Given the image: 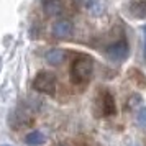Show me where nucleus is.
Wrapping results in <instances>:
<instances>
[{"instance_id":"8","label":"nucleus","mask_w":146,"mask_h":146,"mask_svg":"<svg viewBox=\"0 0 146 146\" xmlns=\"http://www.w3.org/2000/svg\"><path fill=\"white\" fill-rule=\"evenodd\" d=\"M43 8L49 17H54L62 12V3L61 0H43Z\"/></svg>"},{"instance_id":"9","label":"nucleus","mask_w":146,"mask_h":146,"mask_svg":"<svg viewBox=\"0 0 146 146\" xmlns=\"http://www.w3.org/2000/svg\"><path fill=\"white\" fill-rule=\"evenodd\" d=\"M44 141H46V136L43 135V131H30L25 136V143H27L28 146H41L44 145Z\"/></svg>"},{"instance_id":"12","label":"nucleus","mask_w":146,"mask_h":146,"mask_svg":"<svg viewBox=\"0 0 146 146\" xmlns=\"http://www.w3.org/2000/svg\"><path fill=\"white\" fill-rule=\"evenodd\" d=\"M58 146H66V145H58Z\"/></svg>"},{"instance_id":"7","label":"nucleus","mask_w":146,"mask_h":146,"mask_svg":"<svg viewBox=\"0 0 146 146\" xmlns=\"http://www.w3.org/2000/svg\"><path fill=\"white\" fill-rule=\"evenodd\" d=\"M130 15L135 18H145L146 17V0H131L130 3Z\"/></svg>"},{"instance_id":"11","label":"nucleus","mask_w":146,"mask_h":146,"mask_svg":"<svg viewBox=\"0 0 146 146\" xmlns=\"http://www.w3.org/2000/svg\"><path fill=\"white\" fill-rule=\"evenodd\" d=\"M143 54H145V59H146V40H145V49H143Z\"/></svg>"},{"instance_id":"10","label":"nucleus","mask_w":146,"mask_h":146,"mask_svg":"<svg viewBox=\"0 0 146 146\" xmlns=\"http://www.w3.org/2000/svg\"><path fill=\"white\" fill-rule=\"evenodd\" d=\"M136 120H138V125L139 126H146V107L139 108L138 115H136Z\"/></svg>"},{"instance_id":"2","label":"nucleus","mask_w":146,"mask_h":146,"mask_svg":"<svg viewBox=\"0 0 146 146\" xmlns=\"http://www.w3.org/2000/svg\"><path fill=\"white\" fill-rule=\"evenodd\" d=\"M56 76L49 71H41V72L36 74V77L33 80V89L36 92L41 94H48V95H53L56 92Z\"/></svg>"},{"instance_id":"3","label":"nucleus","mask_w":146,"mask_h":146,"mask_svg":"<svg viewBox=\"0 0 146 146\" xmlns=\"http://www.w3.org/2000/svg\"><path fill=\"white\" fill-rule=\"evenodd\" d=\"M105 54L107 58L113 62H121V61H125L128 58V54H130V48H128V43L125 40H118L112 43V44H108L105 48Z\"/></svg>"},{"instance_id":"1","label":"nucleus","mask_w":146,"mask_h":146,"mask_svg":"<svg viewBox=\"0 0 146 146\" xmlns=\"http://www.w3.org/2000/svg\"><path fill=\"white\" fill-rule=\"evenodd\" d=\"M94 71V59L89 54H77L71 62V80L76 86H84L89 82Z\"/></svg>"},{"instance_id":"4","label":"nucleus","mask_w":146,"mask_h":146,"mask_svg":"<svg viewBox=\"0 0 146 146\" xmlns=\"http://www.w3.org/2000/svg\"><path fill=\"white\" fill-rule=\"evenodd\" d=\"M99 107L104 117H113L117 113V104H115V99H113L112 92H108V90H102L100 92Z\"/></svg>"},{"instance_id":"5","label":"nucleus","mask_w":146,"mask_h":146,"mask_svg":"<svg viewBox=\"0 0 146 146\" xmlns=\"http://www.w3.org/2000/svg\"><path fill=\"white\" fill-rule=\"evenodd\" d=\"M53 36L59 38V40H64V38H69L74 31V25L69 20H58L53 25Z\"/></svg>"},{"instance_id":"6","label":"nucleus","mask_w":146,"mask_h":146,"mask_svg":"<svg viewBox=\"0 0 146 146\" xmlns=\"http://www.w3.org/2000/svg\"><path fill=\"white\" fill-rule=\"evenodd\" d=\"M66 58V53L59 49V48H53V49H49L46 54H44V59H46L48 64H51V66H59L61 62L64 61Z\"/></svg>"}]
</instances>
